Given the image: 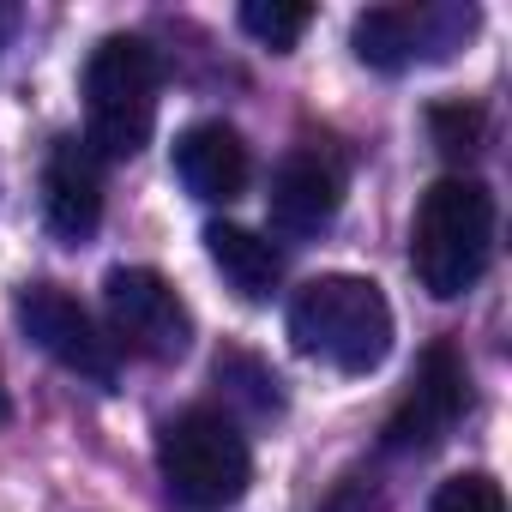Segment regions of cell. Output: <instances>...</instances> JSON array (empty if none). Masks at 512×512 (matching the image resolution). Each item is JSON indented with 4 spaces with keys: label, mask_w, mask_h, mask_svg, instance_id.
<instances>
[{
    "label": "cell",
    "mask_w": 512,
    "mask_h": 512,
    "mask_svg": "<svg viewBox=\"0 0 512 512\" xmlns=\"http://www.w3.org/2000/svg\"><path fill=\"white\" fill-rule=\"evenodd\" d=\"M494 260V193L476 175H440L410 223V272L428 296L458 302Z\"/></svg>",
    "instance_id": "obj_1"
},
{
    "label": "cell",
    "mask_w": 512,
    "mask_h": 512,
    "mask_svg": "<svg viewBox=\"0 0 512 512\" xmlns=\"http://www.w3.org/2000/svg\"><path fill=\"white\" fill-rule=\"evenodd\" d=\"M290 338L302 356L338 368V374H374L392 350V302L374 278L326 272L296 290L290 302Z\"/></svg>",
    "instance_id": "obj_2"
},
{
    "label": "cell",
    "mask_w": 512,
    "mask_h": 512,
    "mask_svg": "<svg viewBox=\"0 0 512 512\" xmlns=\"http://www.w3.org/2000/svg\"><path fill=\"white\" fill-rule=\"evenodd\" d=\"M157 470H163V488L175 494V506L187 512H223L247 494L253 482V452H247V434L223 416V410H181L163 422L157 434Z\"/></svg>",
    "instance_id": "obj_3"
},
{
    "label": "cell",
    "mask_w": 512,
    "mask_h": 512,
    "mask_svg": "<svg viewBox=\"0 0 512 512\" xmlns=\"http://www.w3.org/2000/svg\"><path fill=\"white\" fill-rule=\"evenodd\" d=\"M157 127V55L145 37H103L85 61V145L97 157H139Z\"/></svg>",
    "instance_id": "obj_4"
},
{
    "label": "cell",
    "mask_w": 512,
    "mask_h": 512,
    "mask_svg": "<svg viewBox=\"0 0 512 512\" xmlns=\"http://www.w3.org/2000/svg\"><path fill=\"white\" fill-rule=\"evenodd\" d=\"M103 308H109L115 344L139 350L145 362H181L193 344V308L151 266H115L103 278Z\"/></svg>",
    "instance_id": "obj_5"
},
{
    "label": "cell",
    "mask_w": 512,
    "mask_h": 512,
    "mask_svg": "<svg viewBox=\"0 0 512 512\" xmlns=\"http://www.w3.org/2000/svg\"><path fill=\"white\" fill-rule=\"evenodd\" d=\"M470 31H476V7H368L350 25V43L368 67L404 73L416 61L452 55Z\"/></svg>",
    "instance_id": "obj_6"
},
{
    "label": "cell",
    "mask_w": 512,
    "mask_h": 512,
    "mask_svg": "<svg viewBox=\"0 0 512 512\" xmlns=\"http://www.w3.org/2000/svg\"><path fill=\"white\" fill-rule=\"evenodd\" d=\"M13 314H19V326H25V338L43 350V356H55L67 374H79V380H97V386H115V338L61 290V284H25L19 296H13Z\"/></svg>",
    "instance_id": "obj_7"
},
{
    "label": "cell",
    "mask_w": 512,
    "mask_h": 512,
    "mask_svg": "<svg viewBox=\"0 0 512 512\" xmlns=\"http://www.w3.org/2000/svg\"><path fill=\"white\" fill-rule=\"evenodd\" d=\"M464 404H470V374H464L458 350L440 338V344L422 350L410 392H404L398 410L386 416V452H434V446L458 428Z\"/></svg>",
    "instance_id": "obj_8"
},
{
    "label": "cell",
    "mask_w": 512,
    "mask_h": 512,
    "mask_svg": "<svg viewBox=\"0 0 512 512\" xmlns=\"http://www.w3.org/2000/svg\"><path fill=\"white\" fill-rule=\"evenodd\" d=\"M43 217H49L55 241H67V247L97 235V223H103V157L85 139H55V151L43 163Z\"/></svg>",
    "instance_id": "obj_9"
},
{
    "label": "cell",
    "mask_w": 512,
    "mask_h": 512,
    "mask_svg": "<svg viewBox=\"0 0 512 512\" xmlns=\"http://www.w3.org/2000/svg\"><path fill=\"white\" fill-rule=\"evenodd\" d=\"M175 175L193 199L205 205H229L247 193L253 181V157L241 145V133L229 121H193L181 139H175Z\"/></svg>",
    "instance_id": "obj_10"
},
{
    "label": "cell",
    "mask_w": 512,
    "mask_h": 512,
    "mask_svg": "<svg viewBox=\"0 0 512 512\" xmlns=\"http://www.w3.org/2000/svg\"><path fill=\"white\" fill-rule=\"evenodd\" d=\"M344 205V175L320 151H290L272 175V223L284 235H320Z\"/></svg>",
    "instance_id": "obj_11"
},
{
    "label": "cell",
    "mask_w": 512,
    "mask_h": 512,
    "mask_svg": "<svg viewBox=\"0 0 512 512\" xmlns=\"http://www.w3.org/2000/svg\"><path fill=\"white\" fill-rule=\"evenodd\" d=\"M205 253H211V266L229 278V290L241 302H266L284 278V253L266 241V235H253L241 223H211L205 229Z\"/></svg>",
    "instance_id": "obj_12"
},
{
    "label": "cell",
    "mask_w": 512,
    "mask_h": 512,
    "mask_svg": "<svg viewBox=\"0 0 512 512\" xmlns=\"http://www.w3.org/2000/svg\"><path fill=\"white\" fill-rule=\"evenodd\" d=\"M211 374H217V386L247 410V416H278L284 410V380L253 356V350H223L217 362H211Z\"/></svg>",
    "instance_id": "obj_13"
},
{
    "label": "cell",
    "mask_w": 512,
    "mask_h": 512,
    "mask_svg": "<svg viewBox=\"0 0 512 512\" xmlns=\"http://www.w3.org/2000/svg\"><path fill=\"white\" fill-rule=\"evenodd\" d=\"M314 25V7H278V0H272V7H266V0H247V7H241V31L247 37H260L266 49H296V37Z\"/></svg>",
    "instance_id": "obj_14"
},
{
    "label": "cell",
    "mask_w": 512,
    "mask_h": 512,
    "mask_svg": "<svg viewBox=\"0 0 512 512\" xmlns=\"http://www.w3.org/2000/svg\"><path fill=\"white\" fill-rule=\"evenodd\" d=\"M428 512H506V494L488 470H464V476H446L434 488V506Z\"/></svg>",
    "instance_id": "obj_15"
},
{
    "label": "cell",
    "mask_w": 512,
    "mask_h": 512,
    "mask_svg": "<svg viewBox=\"0 0 512 512\" xmlns=\"http://www.w3.org/2000/svg\"><path fill=\"white\" fill-rule=\"evenodd\" d=\"M428 127H434V145H440L452 163H464V157L482 145V109L440 103V109H428Z\"/></svg>",
    "instance_id": "obj_16"
},
{
    "label": "cell",
    "mask_w": 512,
    "mask_h": 512,
    "mask_svg": "<svg viewBox=\"0 0 512 512\" xmlns=\"http://www.w3.org/2000/svg\"><path fill=\"white\" fill-rule=\"evenodd\" d=\"M13 31H19V13H13V7H0V49L13 43Z\"/></svg>",
    "instance_id": "obj_17"
},
{
    "label": "cell",
    "mask_w": 512,
    "mask_h": 512,
    "mask_svg": "<svg viewBox=\"0 0 512 512\" xmlns=\"http://www.w3.org/2000/svg\"><path fill=\"white\" fill-rule=\"evenodd\" d=\"M13 416V398H7V380H0V422H7Z\"/></svg>",
    "instance_id": "obj_18"
}]
</instances>
